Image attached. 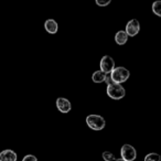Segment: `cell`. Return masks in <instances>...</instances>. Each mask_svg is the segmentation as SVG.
<instances>
[{
	"label": "cell",
	"instance_id": "cell-11",
	"mask_svg": "<svg viewBox=\"0 0 161 161\" xmlns=\"http://www.w3.org/2000/svg\"><path fill=\"white\" fill-rule=\"evenodd\" d=\"M106 77H107V74L104 73L103 71H96L92 76V80L94 83H103L106 80Z\"/></svg>",
	"mask_w": 161,
	"mask_h": 161
},
{
	"label": "cell",
	"instance_id": "cell-12",
	"mask_svg": "<svg viewBox=\"0 0 161 161\" xmlns=\"http://www.w3.org/2000/svg\"><path fill=\"white\" fill-rule=\"evenodd\" d=\"M152 11L158 17H161V1H156L152 3Z\"/></svg>",
	"mask_w": 161,
	"mask_h": 161
},
{
	"label": "cell",
	"instance_id": "cell-15",
	"mask_svg": "<svg viewBox=\"0 0 161 161\" xmlns=\"http://www.w3.org/2000/svg\"><path fill=\"white\" fill-rule=\"evenodd\" d=\"M22 161H38V159L33 154H27V156L23 157Z\"/></svg>",
	"mask_w": 161,
	"mask_h": 161
},
{
	"label": "cell",
	"instance_id": "cell-17",
	"mask_svg": "<svg viewBox=\"0 0 161 161\" xmlns=\"http://www.w3.org/2000/svg\"><path fill=\"white\" fill-rule=\"evenodd\" d=\"M106 83H107V86L108 85H110V84H113L114 83V80H112V77H110V74L109 75H107V77H106V80H105Z\"/></svg>",
	"mask_w": 161,
	"mask_h": 161
},
{
	"label": "cell",
	"instance_id": "cell-2",
	"mask_svg": "<svg viewBox=\"0 0 161 161\" xmlns=\"http://www.w3.org/2000/svg\"><path fill=\"white\" fill-rule=\"evenodd\" d=\"M129 71H128L126 67H123V66H118V67H115L114 71L110 73V77L112 80H114V83H117V84H121L124 82L129 78Z\"/></svg>",
	"mask_w": 161,
	"mask_h": 161
},
{
	"label": "cell",
	"instance_id": "cell-9",
	"mask_svg": "<svg viewBox=\"0 0 161 161\" xmlns=\"http://www.w3.org/2000/svg\"><path fill=\"white\" fill-rule=\"evenodd\" d=\"M44 28H45V30L51 34L56 33L58 30V22H56L55 20H53V19H47L44 23Z\"/></svg>",
	"mask_w": 161,
	"mask_h": 161
},
{
	"label": "cell",
	"instance_id": "cell-5",
	"mask_svg": "<svg viewBox=\"0 0 161 161\" xmlns=\"http://www.w3.org/2000/svg\"><path fill=\"white\" fill-rule=\"evenodd\" d=\"M121 159L126 161H134L137 157V152L132 146L130 145H124L120 149Z\"/></svg>",
	"mask_w": 161,
	"mask_h": 161
},
{
	"label": "cell",
	"instance_id": "cell-7",
	"mask_svg": "<svg viewBox=\"0 0 161 161\" xmlns=\"http://www.w3.org/2000/svg\"><path fill=\"white\" fill-rule=\"evenodd\" d=\"M56 107L63 114H66V113H69V110L72 109V105L71 102L69 99L64 98V97H58L56 99Z\"/></svg>",
	"mask_w": 161,
	"mask_h": 161
},
{
	"label": "cell",
	"instance_id": "cell-14",
	"mask_svg": "<svg viewBox=\"0 0 161 161\" xmlns=\"http://www.w3.org/2000/svg\"><path fill=\"white\" fill-rule=\"evenodd\" d=\"M103 159L105 161H115L116 160V158H115V156L112 153V152H109V151H105V152H103Z\"/></svg>",
	"mask_w": 161,
	"mask_h": 161
},
{
	"label": "cell",
	"instance_id": "cell-3",
	"mask_svg": "<svg viewBox=\"0 0 161 161\" xmlns=\"http://www.w3.org/2000/svg\"><path fill=\"white\" fill-rule=\"evenodd\" d=\"M107 95L112 99H121L123 97H125L126 91L121 86V84L113 83L107 86Z\"/></svg>",
	"mask_w": 161,
	"mask_h": 161
},
{
	"label": "cell",
	"instance_id": "cell-1",
	"mask_svg": "<svg viewBox=\"0 0 161 161\" xmlns=\"http://www.w3.org/2000/svg\"><path fill=\"white\" fill-rule=\"evenodd\" d=\"M86 124L87 126L93 130H102L105 128L106 126V121L99 115H88L86 117Z\"/></svg>",
	"mask_w": 161,
	"mask_h": 161
},
{
	"label": "cell",
	"instance_id": "cell-6",
	"mask_svg": "<svg viewBox=\"0 0 161 161\" xmlns=\"http://www.w3.org/2000/svg\"><path fill=\"white\" fill-rule=\"evenodd\" d=\"M139 30H140V23L137 19H132L126 25V33L128 36H135L138 34Z\"/></svg>",
	"mask_w": 161,
	"mask_h": 161
},
{
	"label": "cell",
	"instance_id": "cell-8",
	"mask_svg": "<svg viewBox=\"0 0 161 161\" xmlns=\"http://www.w3.org/2000/svg\"><path fill=\"white\" fill-rule=\"evenodd\" d=\"M18 156L11 149H6L0 152V161H17Z\"/></svg>",
	"mask_w": 161,
	"mask_h": 161
},
{
	"label": "cell",
	"instance_id": "cell-10",
	"mask_svg": "<svg viewBox=\"0 0 161 161\" xmlns=\"http://www.w3.org/2000/svg\"><path fill=\"white\" fill-rule=\"evenodd\" d=\"M115 41L118 45H124L128 41V34L126 31H118L115 36Z\"/></svg>",
	"mask_w": 161,
	"mask_h": 161
},
{
	"label": "cell",
	"instance_id": "cell-16",
	"mask_svg": "<svg viewBox=\"0 0 161 161\" xmlns=\"http://www.w3.org/2000/svg\"><path fill=\"white\" fill-rule=\"evenodd\" d=\"M95 3H96L97 6H102V7H104V6L109 5L110 0H106V1H102V0H95Z\"/></svg>",
	"mask_w": 161,
	"mask_h": 161
},
{
	"label": "cell",
	"instance_id": "cell-4",
	"mask_svg": "<svg viewBox=\"0 0 161 161\" xmlns=\"http://www.w3.org/2000/svg\"><path fill=\"white\" fill-rule=\"evenodd\" d=\"M99 65H101V71H103L104 73H106L107 75L110 74L115 69V61H114V58L109 55L103 56Z\"/></svg>",
	"mask_w": 161,
	"mask_h": 161
},
{
	"label": "cell",
	"instance_id": "cell-18",
	"mask_svg": "<svg viewBox=\"0 0 161 161\" xmlns=\"http://www.w3.org/2000/svg\"><path fill=\"white\" fill-rule=\"evenodd\" d=\"M115 161H126V160H124V159H116Z\"/></svg>",
	"mask_w": 161,
	"mask_h": 161
},
{
	"label": "cell",
	"instance_id": "cell-13",
	"mask_svg": "<svg viewBox=\"0 0 161 161\" xmlns=\"http://www.w3.org/2000/svg\"><path fill=\"white\" fill-rule=\"evenodd\" d=\"M160 159H161L160 154L154 153V152L147 154V156L145 157V161H160Z\"/></svg>",
	"mask_w": 161,
	"mask_h": 161
}]
</instances>
